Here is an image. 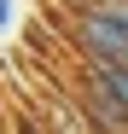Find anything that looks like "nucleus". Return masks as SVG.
<instances>
[{"instance_id": "423d86ee", "label": "nucleus", "mask_w": 128, "mask_h": 134, "mask_svg": "<svg viewBox=\"0 0 128 134\" xmlns=\"http://www.w3.org/2000/svg\"><path fill=\"white\" fill-rule=\"evenodd\" d=\"M64 6H82V0H64Z\"/></svg>"}, {"instance_id": "20e7f679", "label": "nucleus", "mask_w": 128, "mask_h": 134, "mask_svg": "<svg viewBox=\"0 0 128 134\" xmlns=\"http://www.w3.org/2000/svg\"><path fill=\"white\" fill-rule=\"evenodd\" d=\"M18 134H41V122L29 117V111H18Z\"/></svg>"}, {"instance_id": "39448f33", "label": "nucleus", "mask_w": 128, "mask_h": 134, "mask_svg": "<svg viewBox=\"0 0 128 134\" xmlns=\"http://www.w3.org/2000/svg\"><path fill=\"white\" fill-rule=\"evenodd\" d=\"M6 18H12V6H6V0H0V29H6Z\"/></svg>"}, {"instance_id": "f257e3e1", "label": "nucleus", "mask_w": 128, "mask_h": 134, "mask_svg": "<svg viewBox=\"0 0 128 134\" xmlns=\"http://www.w3.org/2000/svg\"><path fill=\"white\" fill-rule=\"evenodd\" d=\"M70 35L88 58H105V64H128V29L117 24L99 0H82L76 18H70Z\"/></svg>"}, {"instance_id": "7ed1b4c3", "label": "nucleus", "mask_w": 128, "mask_h": 134, "mask_svg": "<svg viewBox=\"0 0 128 134\" xmlns=\"http://www.w3.org/2000/svg\"><path fill=\"white\" fill-rule=\"evenodd\" d=\"M88 82H99L117 105H128V64H105V58H88Z\"/></svg>"}, {"instance_id": "f03ea898", "label": "nucleus", "mask_w": 128, "mask_h": 134, "mask_svg": "<svg viewBox=\"0 0 128 134\" xmlns=\"http://www.w3.org/2000/svg\"><path fill=\"white\" fill-rule=\"evenodd\" d=\"M76 105H82V122H88V134H128V105H117L99 82H82Z\"/></svg>"}]
</instances>
